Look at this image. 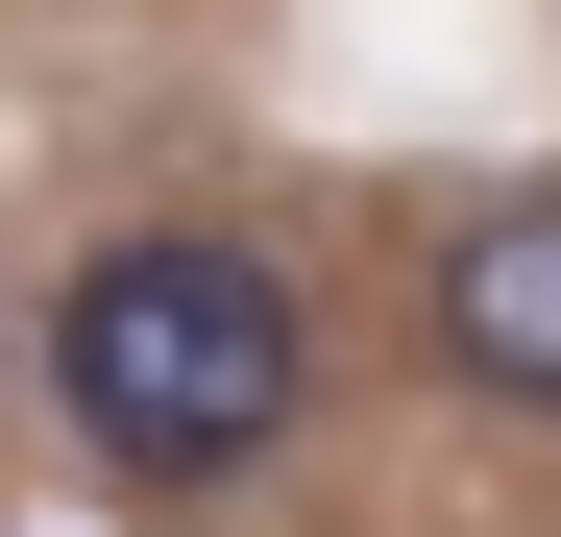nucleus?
Masks as SVG:
<instances>
[{
  "label": "nucleus",
  "instance_id": "nucleus-2",
  "mask_svg": "<svg viewBox=\"0 0 561 537\" xmlns=\"http://www.w3.org/2000/svg\"><path fill=\"white\" fill-rule=\"evenodd\" d=\"M439 367L489 415H561V196H463L439 220Z\"/></svg>",
  "mask_w": 561,
  "mask_h": 537
},
{
  "label": "nucleus",
  "instance_id": "nucleus-1",
  "mask_svg": "<svg viewBox=\"0 0 561 537\" xmlns=\"http://www.w3.org/2000/svg\"><path fill=\"white\" fill-rule=\"evenodd\" d=\"M49 415L123 489H244L318 415V294L268 244H220V220H147V244H99L49 294Z\"/></svg>",
  "mask_w": 561,
  "mask_h": 537
}]
</instances>
